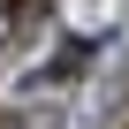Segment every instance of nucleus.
I'll list each match as a JSON object with an SVG mask.
<instances>
[{
    "label": "nucleus",
    "instance_id": "1",
    "mask_svg": "<svg viewBox=\"0 0 129 129\" xmlns=\"http://www.w3.org/2000/svg\"><path fill=\"white\" fill-rule=\"evenodd\" d=\"M46 15H53V0H0V38H8V46H23Z\"/></svg>",
    "mask_w": 129,
    "mask_h": 129
}]
</instances>
